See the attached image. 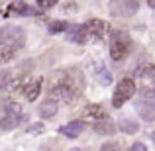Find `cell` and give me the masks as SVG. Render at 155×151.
Returning <instances> with one entry per match:
<instances>
[{"label":"cell","instance_id":"6da1fadb","mask_svg":"<svg viewBox=\"0 0 155 151\" xmlns=\"http://www.w3.org/2000/svg\"><path fill=\"white\" fill-rule=\"evenodd\" d=\"M81 87H75L71 75L67 71L53 73L49 77V98L61 104H73L79 98Z\"/></svg>","mask_w":155,"mask_h":151},{"label":"cell","instance_id":"7a4b0ae2","mask_svg":"<svg viewBox=\"0 0 155 151\" xmlns=\"http://www.w3.org/2000/svg\"><path fill=\"white\" fill-rule=\"evenodd\" d=\"M22 122H28V116L24 114L22 106L18 102L6 100L2 102V116H0V128L2 130H14Z\"/></svg>","mask_w":155,"mask_h":151},{"label":"cell","instance_id":"3957f363","mask_svg":"<svg viewBox=\"0 0 155 151\" xmlns=\"http://www.w3.org/2000/svg\"><path fill=\"white\" fill-rule=\"evenodd\" d=\"M130 45H132V41H130V35L126 31L122 30L112 31V35H110V57L114 61H122L128 55Z\"/></svg>","mask_w":155,"mask_h":151},{"label":"cell","instance_id":"277c9868","mask_svg":"<svg viewBox=\"0 0 155 151\" xmlns=\"http://www.w3.org/2000/svg\"><path fill=\"white\" fill-rule=\"evenodd\" d=\"M24 41H26V35H24L22 28H18V26L0 28V45H6L10 49L18 51L24 47Z\"/></svg>","mask_w":155,"mask_h":151},{"label":"cell","instance_id":"5b68a950","mask_svg":"<svg viewBox=\"0 0 155 151\" xmlns=\"http://www.w3.org/2000/svg\"><path fill=\"white\" fill-rule=\"evenodd\" d=\"M134 83L137 84L141 92H155V67L149 63L141 65L136 69V75H134Z\"/></svg>","mask_w":155,"mask_h":151},{"label":"cell","instance_id":"8992f818","mask_svg":"<svg viewBox=\"0 0 155 151\" xmlns=\"http://www.w3.org/2000/svg\"><path fill=\"white\" fill-rule=\"evenodd\" d=\"M134 94H136V83H134V79H122L120 83H118L116 90H114L112 104L116 106V108H122Z\"/></svg>","mask_w":155,"mask_h":151},{"label":"cell","instance_id":"52a82bcc","mask_svg":"<svg viewBox=\"0 0 155 151\" xmlns=\"http://www.w3.org/2000/svg\"><path fill=\"white\" fill-rule=\"evenodd\" d=\"M83 26H84V31H87V41H102L106 35L110 34L108 31L110 26L106 22H102V20H98V18L88 20Z\"/></svg>","mask_w":155,"mask_h":151},{"label":"cell","instance_id":"ba28073f","mask_svg":"<svg viewBox=\"0 0 155 151\" xmlns=\"http://www.w3.org/2000/svg\"><path fill=\"white\" fill-rule=\"evenodd\" d=\"M140 10L137 0H112L110 2V14L114 18H130Z\"/></svg>","mask_w":155,"mask_h":151},{"label":"cell","instance_id":"9c48e42d","mask_svg":"<svg viewBox=\"0 0 155 151\" xmlns=\"http://www.w3.org/2000/svg\"><path fill=\"white\" fill-rule=\"evenodd\" d=\"M136 110L143 120L153 122L155 120V92H141V98L137 100Z\"/></svg>","mask_w":155,"mask_h":151},{"label":"cell","instance_id":"30bf717a","mask_svg":"<svg viewBox=\"0 0 155 151\" xmlns=\"http://www.w3.org/2000/svg\"><path fill=\"white\" fill-rule=\"evenodd\" d=\"M91 73H92V77L96 79L98 84H102V87L112 84V73H110L104 65H100L98 61H91Z\"/></svg>","mask_w":155,"mask_h":151},{"label":"cell","instance_id":"8fae6325","mask_svg":"<svg viewBox=\"0 0 155 151\" xmlns=\"http://www.w3.org/2000/svg\"><path fill=\"white\" fill-rule=\"evenodd\" d=\"M83 118L84 120H91V122H98V120L108 118V114H106V110L100 104H88L87 108L83 110Z\"/></svg>","mask_w":155,"mask_h":151},{"label":"cell","instance_id":"7c38bea8","mask_svg":"<svg viewBox=\"0 0 155 151\" xmlns=\"http://www.w3.org/2000/svg\"><path fill=\"white\" fill-rule=\"evenodd\" d=\"M41 87H43V79H31L30 84H28L26 88H24V98L28 102H34L35 98L39 96V92H41Z\"/></svg>","mask_w":155,"mask_h":151},{"label":"cell","instance_id":"4fadbf2b","mask_svg":"<svg viewBox=\"0 0 155 151\" xmlns=\"http://www.w3.org/2000/svg\"><path fill=\"white\" fill-rule=\"evenodd\" d=\"M83 130H84V122L83 120H75V122H69V124L61 126L59 133H63V136H67V137H77V136L83 133Z\"/></svg>","mask_w":155,"mask_h":151},{"label":"cell","instance_id":"5bb4252c","mask_svg":"<svg viewBox=\"0 0 155 151\" xmlns=\"http://www.w3.org/2000/svg\"><path fill=\"white\" fill-rule=\"evenodd\" d=\"M30 80H31V77H30V75H20V77H16V79H12V80H10L8 88H10L12 92H16V94H22L24 88L30 84Z\"/></svg>","mask_w":155,"mask_h":151},{"label":"cell","instance_id":"9a60e30c","mask_svg":"<svg viewBox=\"0 0 155 151\" xmlns=\"http://www.w3.org/2000/svg\"><path fill=\"white\" fill-rule=\"evenodd\" d=\"M92 130H94L96 133H102V136H112V133H116V126H114V122H110L108 118L94 122Z\"/></svg>","mask_w":155,"mask_h":151},{"label":"cell","instance_id":"2e32d148","mask_svg":"<svg viewBox=\"0 0 155 151\" xmlns=\"http://www.w3.org/2000/svg\"><path fill=\"white\" fill-rule=\"evenodd\" d=\"M57 110H59V102H55L53 98H47L41 106H39L38 112H39L41 118H53L57 114Z\"/></svg>","mask_w":155,"mask_h":151},{"label":"cell","instance_id":"e0dca14e","mask_svg":"<svg viewBox=\"0 0 155 151\" xmlns=\"http://www.w3.org/2000/svg\"><path fill=\"white\" fill-rule=\"evenodd\" d=\"M69 41H75V43H87V31H84V26H73L67 34Z\"/></svg>","mask_w":155,"mask_h":151},{"label":"cell","instance_id":"ac0fdd59","mask_svg":"<svg viewBox=\"0 0 155 151\" xmlns=\"http://www.w3.org/2000/svg\"><path fill=\"white\" fill-rule=\"evenodd\" d=\"M65 30H67V22H63V20H55V22H51L49 26H47V31H49L51 35H57Z\"/></svg>","mask_w":155,"mask_h":151},{"label":"cell","instance_id":"d6986e66","mask_svg":"<svg viewBox=\"0 0 155 151\" xmlns=\"http://www.w3.org/2000/svg\"><path fill=\"white\" fill-rule=\"evenodd\" d=\"M16 55L14 49H10V47L6 45H0V63H8V61H12Z\"/></svg>","mask_w":155,"mask_h":151},{"label":"cell","instance_id":"ffe728a7","mask_svg":"<svg viewBox=\"0 0 155 151\" xmlns=\"http://www.w3.org/2000/svg\"><path fill=\"white\" fill-rule=\"evenodd\" d=\"M10 80H12V73H10V71H6V69H2V71H0V92L8 88Z\"/></svg>","mask_w":155,"mask_h":151},{"label":"cell","instance_id":"44dd1931","mask_svg":"<svg viewBox=\"0 0 155 151\" xmlns=\"http://www.w3.org/2000/svg\"><path fill=\"white\" fill-rule=\"evenodd\" d=\"M43 130H45V126H43V124H39V122H38V124L28 126V133H34V136H35V133H41Z\"/></svg>","mask_w":155,"mask_h":151},{"label":"cell","instance_id":"7402d4cb","mask_svg":"<svg viewBox=\"0 0 155 151\" xmlns=\"http://www.w3.org/2000/svg\"><path fill=\"white\" fill-rule=\"evenodd\" d=\"M120 128H122V130H126V132H130V133L137 130V128H136V126H134L130 120H122V122H120Z\"/></svg>","mask_w":155,"mask_h":151},{"label":"cell","instance_id":"603a6c76","mask_svg":"<svg viewBox=\"0 0 155 151\" xmlns=\"http://www.w3.org/2000/svg\"><path fill=\"white\" fill-rule=\"evenodd\" d=\"M57 0H38V8H41V10H47V8L55 6Z\"/></svg>","mask_w":155,"mask_h":151},{"label":"cell","instance_id":"cb8c5ba5","mask_svg":"<svg viewBox=\"0 0 155 151\" xmlns=\"http://www.w3.org/2000/svg\"><path fill=\"white\" fill-rule=\"evenodd\" d=\"M132 151H145V145L143 143H134L132 145Z\"/></svg>","mask_w":155,"mask_h":151},{"label":"cell","instance_id":"d4e9b609","mask_svg":"<svg viewBox=\"0 0 155 151\" xmlns=\"http://www.w3.org/2000/svg\"><path fill=\"white\" fill-rule=\"evenodd\" d=\"M147 6L149 8H155V0H147Z\"/></svg>","mask_w":155,"mask_h":151}]
</instances>
